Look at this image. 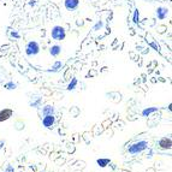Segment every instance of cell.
<instances>
[{
  "label": "cell",
  "mask_w": 172,
  "mask_h": 172,
  "mask_svg": "<svg viewBox=\"0 0 172 172\" xmlns=\"http://www.w3.org/2000/svg\"><path fill=\"white\" fill-rule=\"evenodd\" d=\"M12 113H13L12 110H9V108L0 111V122H2V121H7V119L12 116Z\"/></svg>",
  "instance_id": "52a82bcc"
},
{
  "label": "cell",
  "mask_w": 172,
  "mask_h": 172,
  "mask_svg": "<svg viewBox=\"0 0 172 172\" xmlns=\"http://www.w3.org/2000/svg\"><path fill=\"white\" fill-rule=\"evenodd\" d=\"M159 146L161 148H165V149H170L171 148V139H167V137H164L159 141Z\"/></svg>",
  "instance_id": "30bf717a"
},
{
  "label": "cell",
  "mask_w": 172,
  "mask_h": 172,
  "mask_svg": "<svg viewBox=\"0 0 172 172\" xmlns=\"http://www.w3.org/2000/svg\"><path fill=\"white\" fill-rule=\"evenodd\" d=\"M51 36L55 41H63L66 37V31L61 25H54L51 30Z\"/></svg>",
  "instance_id": "6da1fadb"
},
{
  "label": "cell",
  "mask_w": 172,
  "mask_h": 172,
  "mask_svg": "<svg viewBox=\"0 0 172 172\" xmlns=\"http://www.w3.org/2000/svg\"><path fill=\"white\" fill-rule=\"evenodd\" d=\"M30 5L34 6V5H35V0H30Z\"/></svg>",
  "instance_id": "44dd1931"
},
{
  "label": "cell",
  "mask_w": 172,
  "mask_h": 172,
  "mask_svg": "<svg viewBox=\"0 0 172 172\" xmlns=\"http://www.w3.org/2000/svg\"><path fill=\"white\" fill-rule=\"evenodd\" d=\"M5 88H6L7 90H15V89L17 88V84L13 83V82H7V83L5 84Z\"/></svg>",
  "instance_id": "4fadbf2b"
},
{
  "label": "cell",
  "mask_w": 172,
  "mask_h": 172,
  "mask_svg": "<svg viewBox=\"0 0 172 172\" xmlns=\"http://www.w3.org/2000/svg\"><path fill=\"white\" fill-rule=\"evenodd\" d=\"M104 25H105V23H104L102 21H99L98 23L93 26V30H94V31H98V30H100V29L104 28Z\"/></svg>",
  "instance_id": "9a60e30c"
},
{
  "label": "cell",
  "mask_w": 172,
  "mask_h": 172,
  "mask_svg": "<svg viewBox=\"0 0 172 172\" xmlns=\"http://www.w3.org/2000/svg\"><path fill=\"white\" fill-rule=\"evenodd\" d=\"M54 113H55V110H54L53 106H51V105L44 106V108H42V116H54Z\"/></svg>",
  "instance_id": "9c48e42d"
},
{
  "label": "cell",
  "mask_w": 172,
  "mask_h": 172,
  "mask_svg": "<svg viewBox=\"0 0 172 172\" xmlns=\"http://www.w3.org/2000/svg\"><path fill=\"white\" fill-rule=\"evenodd\" d=\"M61 46L60 45H53L51 48H49V54L52 57H58L60 53H61Z\"/></svg>",
  "instance_id": "ba28073f"
},
{
  "label": "cell",
  "mask_w": 172,
  "mask_h": 172,
  "mask_svg": "<svg viewBox=\"0 0 172 172\" xmlns=\"http://www.w3.org/2000/svg\"><path fill=\"white\" fill-rule=\"evenodd\" d=\"M156 111H158L156 107H147V108H145V110L142 111V116H143V117H149L152 113H154V112H156Z\"/></svg>",
  "instance_id": "8fae6325"
},
{
  "label": "cell",
  "mask_w": 172,
  "mask_h": 172,
  "mask_svg": "<svg viewBox=\"0 0 172 172\" xmlns=\"http://www.w3.org/2000/svg\"><path fill=\"white\" fill-rule=\"evenodd\" d=\"M5 172H13V167L9 165V166L6 167V170H5Z\"/></svg>",
  "instance_id": "d6986e66"
},
{
  "label": "cell",
  "mask_w": 172,
  "mask_h": 172,
  "mask_svg": "<svg viewBox=\"0 0 172 172\" xmlns=\"http://www.w3.org/2000/svg\"><path fill=\"white\" fill-rule=\"evenodd\" d=\"M61 66H63V63H61V61H55V63L53 64V68H52V69H53V71H58Z\"/></svg>",
  "instance_id": "e0dca14e"
},
{
  "label": "cell",
  "mask_w": 172,
  "mask_h": 172,
  "mask_svg": "<svg viewBox=\"0 0 172 172\" xmlns=\"http://www.w3.org/2000/svg\"><path fill=\"white\" fill-rule=\"evenodd\" d=\"M108 163H110V160H108V159H98V164L101 166V167L107 166V165H108Z\"/></svg>",
  "instance_id": "5bb4252c"
},
{
  "label": "cell",
  "mask_w": 172,
  "mask_h": 172,
  "mask_svg": "<svg viewBox=\"0 0 172 172\" xmlns=\"http://www.w3.org/2000/svg\"><path fill=\"white\" fill-rule=\"evenodd\" d=\"M169 9L167 7H164V6H159L156 10H155V15H156V17H158V19H160V21H163V19H165L167 16H169Z\"/></svg>",
  "instance_id": "277c9868"
},
{
  "label": "cell",
  "mask_w": 172,
  "mask_h": 172,
  "mask_svg": "<svg viewBox=\"0 0 172 172\" xmlns=\"http://www.w3.org/2000/svg\"><path fill=\"white\" fill-rule=\"evenodd\" d=\"M77 83H78V82H77V79H76V78H72V81L69 83V86H68V88H66V89H68V90H74L75 88L77 87Z\"/></svg>",
  "instance_id": "7c38bea8"
},
{
  "label": "cell",
  "mask_w": 172,
  "mask_h": 172,
  "mask_svg": "<svg viewBox=\"0 0 172 172\" xmlns=\"http://www.w3.org/2000/svg\"><path fill=\"white\" fill-rule=\"evenodd\" d=\"M16 129H17V130H22V129H24V123H17L16 124Z\"/></svg>",
  "instance_id": "ac0fdd59"
},
{
  "label": "cell",
  "mask_w": 172,
  "mask_h": 172,
  "mask_svg": "<svg viewBox=\"0 0 172 172\" xmlns=\"http://www.w3.org/2000/svg\"><path fill=\"white\" fill-rule=\"evenodd\" d=\"M40 49L41 48H40L39 42H36V41H29V42L25 45V54H26L28 57H34V55L39 54Z\"/></svg>",
  "instance_id": "3957f363"
},
{
  "label": "cell",
  "mask_w": 172,
  "mask_h": 172,
  "mask_svg": "<svg viewBox=\"0 0 172 172\" xmlns=\"http://www.w3.org/2000/svg\"><path fill=\"white\" fill-rule=\"evenodd\" d=\"M54 123H55L54 116H44V118H42V125H44L46 129L53 128Z\"/></svg>",
  "instance_id": "8992f818"
},
{
  "label": "cell",
  "mask_w": 172,
  "mask_h": 172,
  "mask_svg": "<svg viewBox=\"0 0 172 172\" xmlns=\"http://www.w3.org/2000/svg\"><path fill=\"white\" fill-rule=\"evenodd\" d=\"M146 148H148V142L145 141V140H141V141H137L135 142L134 145H131L130 148H129V153L135 155V154H139L141 152H143Z\"/></svg>",
  "instance_id": "7a4b0ae2"
},
{
  "label": "cell",
  "mask_w": 172,
  "mask_h": 172,
  "mask_svg": "<svg viewBox=\"0 0 172 172\" xmlns=\"http://www.w3.org/2000/svg\"><path fill=\"white\" fill-rule=\"evenodd\" d=\"M12 36L16 37V39H19V34H18L17 31H12Z\"/></svg>",
  "instance_id": "ffe728a7"
},
{
  "label": "cell",
  "mask_w": 172,
  "mask_h": 172,
  "mask_svg": "<svg viewBox=\"0 0 172 172\" xmlns=\"http://www.w3.org/2000/svg\"><path fill=\"white\" fill-rule=\"evenodd\" d=\"M139 18H140V12H139V10H135L134 17H132V22L134 23H139Z\"/></svg>",
  "instance_id": "2e32d148"
},
{
  "label": "cell",
  "mask_w": 172,
  "mask_h": 172,
  "mask_svg": "<svg viewBox=\"0 0 172 172\" xmlns=\"http://www.w3.org/2000/svg\"><path fill=\"white\" fill-rule=\"evenodd\" d=\"M64 6L68 11H75L79 6V0H64Z\"/></svg>",
  "instance_id": "5b68a950"
}]
</instances>
